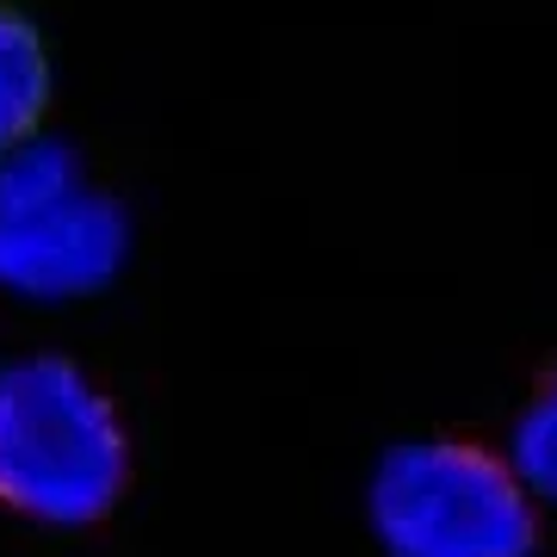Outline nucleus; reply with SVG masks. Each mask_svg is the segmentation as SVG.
Returning <instances> with one entry per match:
<instances>
[{"mask_svg": "<svg viewBox=\"0 0 557 557\" xmlns=\"http://www.w3.org/2000/svg\"><path fill=\"white\" fill-rule=\"evenodd\" d=\"M131 248L119 199L81 174L69 143L32 137L0 161V292L32 304L112 285Z\"/></svg>", "mask_w": 557, "mask_h": 557, "instance_id": "7ed1b4c3", "label": "nucleus"}, {"mask_svg": "<svg viewBox=\"0 0 557 557\" xmlns=\"http://www.w3.org/2000/svg\"><path fill=\"white\" fill-rule=\"evenodd\" d=\"M44 106H50V57H44L38 25L0 7V161L20 143H32Z\"/></svg>", "mask_w": 557, "mask_h": 557, "instance_id": "20e7f679", "label": "nucleus"}, {"mask_svg": "<svg viewBox=\"0 0 557 557\" xmlns=\"http://www.w3.org/2000/svg\"><path fill=\"white\" fill-rule=\"evenodd\" d=\"M384 557H533L539 515L515 465L465 440H409L372 478Z\"/></svg>", "mask_w": 557, "mask_h": 557, "instance_id": "f03ea898", "label": "nucleus"}, {"mask_svg": "<svg viewBox=\"0 0 557 557\" xmlns=\"http://www.w3.org/2000/svg\"><path fill=\"white\" fill-rule=\"evenodd\" d=\"M131 478V440L75 359L0 366V508L38 527H94Z\"/></svg>", "mask_w": 557, "mask_h": 557, "instance_id": "f257e3e1", "label": "nucleus"}, {"mask_svg": "<svg viewBox=\"0 0 557 557\" xmlns=\"http://www.w3.org/2000/svg\"><path fill=\"white\" fill-rule=\"evenodd\" d=\"M515 478L527 483V496L557 502V379L533 397V409L515 428Z\"/></svg>", "mask_w": 557, "mask_h": 557, "instance_id": "39448f33", "label": "nucleus"}]
</instances>
